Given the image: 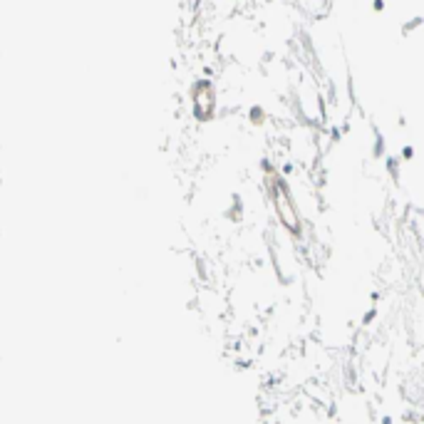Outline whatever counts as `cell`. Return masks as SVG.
Wrapping results in <instances>:
<instances>
[{
	"label": "cell",
	"instance_id": "obj_1",
	"mask_svg": "<svg viewBox=\"0 0 424 424\" xmlns=\"http://www.w3.org/2000/svg\"><path fill=\"white\" fill-rule=\"evenodd\" d=\"M194 104H196V114L201 119H211V114L216 112L218 107V99H216V90L209 85V82H201L194 92Z\"/></svg>",
	"mask_w": 424,
	"mask_h": 424
}]
</instances>
